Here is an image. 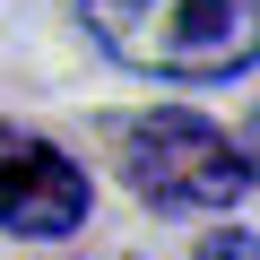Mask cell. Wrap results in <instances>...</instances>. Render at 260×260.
Instances as JSON below:
<instances>
[{
	"label": "cell",
	"instance_id": "cell-1",
	"mask_svg": "<svg viewBox=\"0 0 260 260\" xmlns=\"http://www.w3.org/2000/svg\"><path fill=\"white\" fill-rule=\"evenodd\" d=\"M95 44L148 78H243L251 0H78Z\"/></svg>",
	"mask_w": 260,
	"mask_h": 260
},
{
	"label": "cell",
	"instance_id": "cell-2",
	"mask_svg": "<svg viewBox=\"0 0 260 260\" xmlns=\"http://www.w3.org/2000/svg\"><path fill=\"white\" fill-rule=\"evenodd\" d=\"M113 156L148 208H243L251 200V156L225 139L217 121L156 104V113H121L113 121Z\"/></svg>",
	"mask_w": 260,
	"mask_h": 260
},
{
	"label": "cell",
	"instance_id": "cell-3",
	"mask_svg": "<svg viewBox=\"0 0 260 260\" xmlns=\"http://www.w3.org/2000/svg\"><path fill=\"white\" fill-rule=\"evenodd\" d=\"M0 225L44 243L87 225V174L35 130H0Z\"/></svg>",
	"mask_w": 260,
	"mask_h": 260
}]
</instances>
